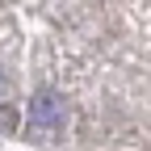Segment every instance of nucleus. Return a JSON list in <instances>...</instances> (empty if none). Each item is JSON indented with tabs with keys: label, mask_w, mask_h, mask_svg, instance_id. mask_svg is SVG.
I'll list each match as a JSON object with an SVG mask.
<instances>
[{
	"label": "nucleus",
	"mask_w": 151,
	"mask_h": 151,
	"mask_svg": "<svg viewBox=\"0 0 151 151\" xmlns=\"http://www.w3.org/2000/svg\"><path fill=\"white\" fill-rule=\"evenodd\" d=\"M67 122V105L59 92H38V97L29 101V126L42 130V134H55V130H63Z\"/></svg>",
	"instance_id": "obj_1"
},
{
	"label": "nucleus",
	"mask_w": 151,
	"mask_h": 151,
	"mask_svg": "<svg viewBox=\"0 0 151 151\" xmlns=\"http://www.w3.org/2000/svg\"><path fill=\"white\" fill-rule=\"evenodd\" d=\"M0 97H9V84H4V76H0Z\"/></svg>",
	"instance_id": "obj_2"
}]
</instances>
